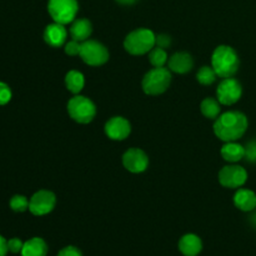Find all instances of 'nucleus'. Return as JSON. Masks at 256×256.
I'll use <instances>...</instances> for the list:
<instances>
[{"label":"nucleus","mask_w":256,"mask_h":256,"mask_svg":"<svg viewBox=\"0 0 256 256\" xmlns=\"http://www.w3.org/2000/svg\"><path fill=\"white\" fill-rule=\"evenodd\" d=\"M68 38V30L65 26L59 22H52L48 25L44 32V40L48 45L52 48H60L64 45Z\"/></svg>","instance_id":"ddd939ff"},{"label":"nucleus","mask_w":256,"mask_h":256,"mask_svg":"<svg viewBox=\"0 0 256 256\" xmlns=\"http://www.w3.org/2000/svg\"><path fill=\"white\" fill-rule=\"evenodd\" d=\"M48 252V246L45 242L40 238H32L24 242L22 250V256H45Z\"/></svg>","instance_id":"6ab92c4d"},{"label":"nucleus","mask_w":256,"mask_h":256,"mask_svg":"<svg viewBox=\"0 0 256 256\" xmlns=\"http://www.w3.org/2000/svg\"><path fill=\"white\" fill-rule=\"evenodd\" d=\"M12 99V90L5 82H0V105H5Z\"/></svg>","instance_id":"a878e982"},{"label":"nucleus","mask_w":256,"mask_h":256,"mask_svg":"<svg viewBox=\"0 0 256 256\" xmlns=\"http://www.w3.org/2000/svg\"><path fill=\"white\" fill-rule=\"evenodd\" d=\"M80 58L85 64L90 66H100L109 60V52L102 42H95V40H86L82 44Z\"/></svg>","instance_id":"0eeeda50"},{"label":"nucleus","mask_w":256,"mask_h":256,"mask_svg":"<svg viewBox=\"0 0 256 256\" xmlns=\"http://www.w3.org/2000/svg\"><path fill=\"white\" fill-rule=\"evenodd\" d=\"M122 164L125 169L129 170L130 172L139 174L146 170L149 165V158L142 149L132 148V149L126 150L122 155Z\"/></svg>","instance_id":"9b49d317"},{"label":"nucleus","mask_w":256,"mask_h":256,"mask_svg":"<svg viewBox=\"0 0 256 256\" xmlns=\"http://www.w3.org/2000/svg\"><path fill=\"white\" fill-rule=\"evenodd\" d=\"M216 72L212 69V66H202L198 72L196 79L202 85H212L216 80Z\"/></svg>","instance_id":"5701e85b"},{"label":"nucleus","mask_w":256,"mask_h":256,"mask_svg":"<svg viewBox=\"0 0 256 256\" xmlns=\"http://www.w3.org/2000/svg\"><path fill=\"white\" fill-rule=\"evenodd\" d=\"M56 202L54 192L49 190H40L35 192L29 202V210L32 215L36 216H42L52 212Z\"/></svg>","instance_id":"1a4fd4ad"},{"label":"nucleus","mask_w":256,"mask_h":256,"mask_svg":"<svg viewBox=\"0 0 256 256\" xmlns=\"http://www.w3.org/2000/svg\"><path fill=\"white\" fill-rule=\"evenodd\" d=\"M222 156L229 162H238L245 158V148L235 142H229L222 148Z\"/></svg>","instance_id":"a211bd4d"},{"label":"nucleus","mask_w":256,"mask_h":256,"mask_svg":"<svg viewBox=\"0 0 256 256\" xmlns=\"http://www.w3.org/2000/svg\"><path fill=\"white\" fill-rule=\"evenodd\" d=\"M239 56L232 46L220 45L214 50L212 56V66L218 76L232 78L239 69Z\"/></svg>","instance_id":"f03ea898"},{"label":"nucleus","mask_w":256,"mask_h":256,"mask_svg":"<svg viewBox=\"0 0 256 256\" xmlns=\"http://www.w3.org/2000/svg\"><path fill=\"white\" fill-rule=\"evenodd\" d=\"M132 132V125L125 118L114 116L105 124V134L112 140L126 139Z\"/></svg>","instance_id":"f8f14e48"},{"label":"nucleus","mask_w":256,"mask_h":256,"mask_svg":"<svg viewBox=\"0 0 256 256\" xmlns=\"http://www.w3.org/2000/svg\"><path fill=\"white\" fill-rule=\"evenodd\" d=\"M92 32V22L88 19H76L70 26V35L76 42H86Z\"/></svg>","instance_id":"dca6fc26"},{"label":"nucleus","mask_w":256,"mask_h":256,"mask_svg":"<svg viewBox=\"0 0 256 256\" xmlns=\"http://www.w3.org/2000/svg\"><path fill=\"white\" fill-rule=\"evenodd\" d=\"M68 112H69L70 118L76 122L88 124V122H92L96 115V108L89 98L76 95L68 102Z\"/></svg>","instance_id":"39448f33"},{"label":"nucleus","mask_w":256,"mask_h":256,"mask_svg":"<svg viewBox=\"0 0 256 256\" xmlns=\"http://www.w3.org/2000/svg\"><path fill=\"white\" fill-rule=\"evenodd\" d=\"M58 256H82L79 249L74 246H66L58 254Z\"/></svg>","instance_id":"c756f323"},{"label":"nucleus","mask_w":256,"mask_h":256,"mask_svg":"<svg viewBox=\"0 0 256 256\" xmlns=\"http://www.w3.org/2000/svg\"><path fill=\"white\" fill-rule=\"evenodd\" d=\"M22 246H24V242H22L20 239H16V238L10 239L9 242H8V249H9V252H12V254L22 252Z\"/></svg>","instance_id":"cd10ccee"},{"label":"nucleus","mask_w":256,"mask_h":256,"mask_svg":"<svg viewBox=\"0 0 256 256\" xmlns=\"http://www.w3.org/2000/svg\"><path fill=\"white\" fill-rule=\"evenodd\" d=\"M48 10L55 22L66 25L75 20L79 5L76 0H49Z\"/></svg>","instance_id":"423d86ee"},{"label":"nucleus","mask_w":256,"mask_h":256,"mask_svg":"<svg viewBox=\"0 0 256 256\" xmlns=\"http://www.w3.org/2000/svg\"><path fill=\"white\" fill-rule=\"evenodd\" d=\"M245 159L249 162H256V140L248 142L245 148Z\"/></svg>","instance_id":"bb28decb"},{"label":"nucleus","mask_w":256,"mask_h":256,"mask_svg":"<svg viewBox=\"0 0 256 256\" xmlns=\"http://www.w3.org/2000/svg\"><path fill=\"white\" fill-rule=\"evenodd\" d=\"M170 44H172V40H170V38L168 35L160 34L156 36V42H155L156 46L165 49V48H169Z\"/></svg>","instance_id":"c85d7f7f"},{"label":"nucleus","mask_w":256,"mask_h":256,"mask_svg":"<svg viewBox=\"0 0 256 256\" xmlns=\"http://www.w3.org/2000/svg\"><path fill=\"white\" fill-rule=\"evenodd\" d=\"M246 170L239 165H228L224 166L219 172V182L224 188L238 189L246 182Z\"/></svg>","instance_id":"9d476101"},{"label":"nucleus","mask_w":256,"mask_h":256,"mask_svg":"<svg viewBox=\"0 0 256 256\" xmlns=\"http://www.w3.org/2000/svg\"><path fill=\"white\" fill-rule=\"evenodd\" d=\"M149 62L154 68H162L168 62V54L165 49L154 46L149 52Z\"/></svg>","instance_id":"4be33fe9"},{"label":"nucleus","mask_w":256,"mask_h":256,"mask_svg":"<svg viewBox=\"0 0 256 256\" xmlns=\"http://www.w3.org/2000/svg\"><path fill=\"white\" fill-rule=\"evenodd\" d=\"M234 204L242 212H252L256 208V194L249 189H239L234 196Z\"/></svg>","instance_id":"2eb2a0df"},{"label":"nucleus","mask_w":256,"mask_h":256,"mask_svg":"<svg viewBox=\"0 0 256 256\" xmlns=\"http://www.w3.org/2000/svg\"><path fill=\"white\" fill-rule=\"evenodd\" d=\"M172 82V74L166 68H154L145 74L142 86L145 94L160 95L165 92Z\"/></svg>","instance_id":"20e7f679"},{"label":"nucleus","mask_w":256,"mask_h":256,"mask_svg":"<svg viewBox=\"0 0 256 256\" xmlns=\"http://www.w3.org/2000/svg\"><path fill=\"white\" fill-rule=\"evenodd\" d=\"M65 52L70 56H76V55H80V49H82V44L76 40H70L69 42L65 44Z\"/></svg>","instance_id":"393cba45"},{"label":"nucleus","mask_w":256,"mask_h":256,"mask_svg":"<svg viewBox=\"0 0 256 256\" xmlns=\"http://www.w3.org/2000/svg\"><path fill=\"white\" fill-rule=\"evenodd\" d=\"M10 208L16 212H22L29 209V200L22 195H15L10 200Z\"/></svg>","instance_id":"b1692460"},{"label":"nucleus","mask_w":256,"mask_h":256,"mask_svg":"<svg viewBox=\"0 0 256 256\" xmlns=\"http://www.w3.org/2000/svg\"><path fill=\"white\" fill-rule=\"evenodd\" d=\"M248 129V119L240 112H226L216 118L214 132L220 140L225 142H236Z\"/></svg>","instance_id":"f257e3e1"},{"label":"nucleus","mask_w":256,"mask_h":256,"mask_svg":"<svg viewBox=\"0 0 256 256\" xmlns=\"http://www.w3.org/2000/svg\"><path fill=\"white\" fill-rule=\"evenodd\" d=\"M118 2H120V4H124V5H130V4H134L136 0H116Z\"/></svg>","instance_id":"2f4dec72"},{"label":"nucleus","mask_w":256,"mask_h":256,"mask_svg":"<svg viewBox=\"0 0 256 256\" xmlns=\"http://www.w3.org/2000/svg\"><path fill=\"white\" fill-rule=\"evenodd\" d=\"M179 249L185 256H196L202 249V240L196 235L188 234L180 240Z\"/></svg>","instance_id":"f3484780"},{"label":"nucleus","mask_w":256,"mask_h":256,"mask_svg":"<svg viewBox=\"0 0 256 256\" xmlns=\"http://www.w3.org/2000/svg\"><path fill=\"white\" fill-rule=\"evenodd\" d=\"M156 42V36L149 29H136L129 32L124 40V48L132 55H144L149 52Z\"/></svg>","instance_id":"7ed1b4c3"},{"label":"nucleus","mask_w":256,"mask_h":256,"mask_svg":"<svg viewBox=\"0 0 256 256\" xmlns=\"http://www.w3.org/2000/svg\"><path fill=\"white\" fill-rule=\"evenodd\" d=\"M8 252H9V249H8V242L0 235V256H5L8 254Z\"/></svg>","instance_id":"7c9ffc66"},{"label":"nucleus","mask_w":256,"mask_h":256,"mask_svg":"<svg viewBox=\"0 0 256 256\" xmlns=\"http://www.w3.org/2000/svg\"><path fill=\"white\" fill-rule=\"evenodd\" d=\"M242 88L236 79L225 78L216 89L218 100L222 105H232L242 98Z\"/></svg>","instance_id":"6e6552de"},{"label":"nucleus","mask_w":256,"mask_h":256,"mask_svg":"<svg viewBox=\"0 0 256 256\" xmlns=\"http://www.w3.org/2000/svg\"><path fill=\"white\" fill-rule=\"evenodd\" d=\"M194 66V60L188 52H175L169 59V69L176 74H186Z\"/></svg>","instance_id":"4468645a"},{"label":"nucleus","mask_w":256,"mask_h":256,"mask_svg":"<svg viewBox=\"0 0 256 256\" xmlns=\"http://www.w3.org/2000/svg\"><path fill=\"white\" fill-rule=\"evenodd\" d=\"M202 115L208 119H216L220 114V102L219 100H215L212 98H206L202 100Z\"/></svg>","instance_id":"412c9836"},{"label":"nucleus","mask_w":256,"mask_h":256,"mask_svg":"<svg viewBox=\"0 0 256 256\" xmlns=\"http://www.w3.org/2000/svg\"><path fill=\"white\" fill-rule=\"evenodd\" d=\"M85 84L84 75L80 72L76 70H70L69 72L65 76V85H66V89L69 90L72 94H79L82 90Z\"/></svg>","instance_id":"aec40b11"}]
</instances>
